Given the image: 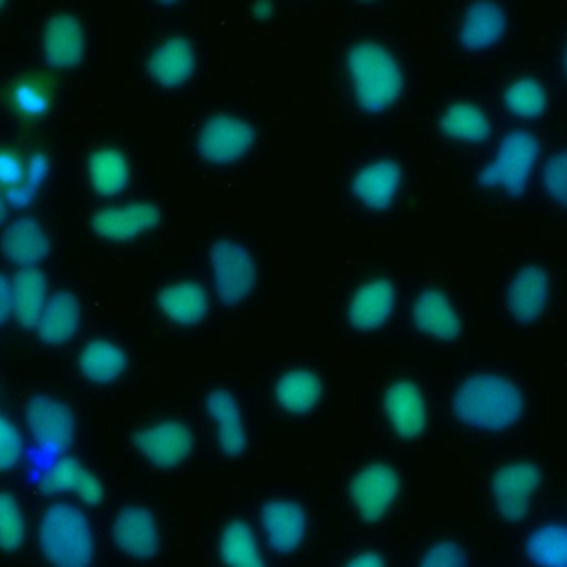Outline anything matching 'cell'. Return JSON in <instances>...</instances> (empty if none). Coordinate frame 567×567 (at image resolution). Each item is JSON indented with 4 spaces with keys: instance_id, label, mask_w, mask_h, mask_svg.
<instances>
[{
    "instance_id": "1",
    "label": "cell",
    "mask_w": 567,
    "mask_h": 567,
    "mask_svg": "<svg viewBox=\"0 0 567 567\" xmlns=\"http://www.w3.org/2000/svg\"><path fill=\"white\" fill-rule=\"evenodd\" d=\"M456 416L474 427L505 430L523 414L520 390L501 374H474L454 394Z\"/></svg>"
},
{
    "instance_id": "2",
    "label": "cell",
    "mask_w": 567,
    "mask_h": 567,
    "mask_svg": "<svg viewBox=\"0 0 567 567\" xmlns=\"http://www.w3.org/2000/svg\"><path fill=\"white\" fill-rule=\"evenodd\" d=\"M40 549L51 567H91L95 538L89 518L71 503H53L40 518Z\"/></svg>"
},
{
    "instance_id": "3",
    "label": "cell",
    "mask_w": 567,
    "mask_h": 567,
    "mask_svg": "<svg viewBox=\"0 0 567 567\" xmlns=\"http://www.w3.org/2000/svg\"><path fill=\"white\" fill-rule=\"evenodd\" d=\"M348 66L357 100L363 109L381 111L399 97L403 86L401 69L394 55L381 44L361 42L352 47Z\"/></svg>"
},
{
    "instance_id": "4",
    "label": "cell",
    "mask_w": 567,
    "mask_h": 567,
    "mask_svg": "<svg viewBox=\"0 0 567 567\" xmlns=\"http://www.w3.org/2000/svg\"><path fill=\"white\" fill-rule=\"evenodd\" d=\"M538 155V142L527 131H512L503 137L498 153L478 175L483 186H501L520 195Z\"/></svg>"
},
{
    "instance_id": "5",
    "label": "cell",
    "mask_w": 567,
    "mask_h": 567,
    "mask_svg": "<svg viewBox=\"0 0 567 567\" xmlns=\"http://www.w3.org/2000/svg\"><path fill=\"white\" fill-rule=\"evenodd\" d=\"M215 290L221 301H241L255 284V264L250 252L230 239H219L210 248Z\"/></svg>"
},
{
    "instance_id": "6",
    "label": "cell",
    "mask_w": 567,
    "mask_h": 567,
    "mask_svg": "<svg viewBox=\"0 0 567 567\" xmlns=\"http://www.w3.org/2000/svg\"><path fill=\"white\" fill-rule=\"evenodd\" d=\"M540 472L529 461H514L503 465L492 478V496L498 514L505 520H520L532 503Z\"/></svg>"
},
{
    "instance_id": "7",
    "label": "cell",
    "mask_w": 567,
    "mask_h": 567,
    "mask_svg": "<svg viewBox=\"0 0 567 567\" xmlns=\"http://www.w3.org/2000/svg\"><path fill=\"white\" fill-rule=\"evenodd\" d=\"M401 478L388 463L365 465L350 483V496L363 520H379L399 494Z\"/></svg>"
},
{
    "instance_id": "8",
    "label": "cell",
    "mask_w": 567,
    "mask_h": 567,
    "mask_svg": "<svg viewBox=\"0 0 567 567\" xmlns=\"http://www.w3.org/2000/svg\"><path fill=\"white\" fill-rule=\"evenodd\" d=\"M27 425L35 439V443L49 452L64 450L75 434V419L71 410L44 394L33 396L27 403Z\"/></svg>"
},
{
    "instance_id": "9",
    "label": "cell",
    "mask_w": 567,
    "mask_h": 567,
    "mask_svg": "<svg viewBox=\"0 0 567 567\" xmlns=\"http://www.w3.org/2000/svg\"><path fill=\"white\" fill-rule=\"evenodd\" d=\"M113 543L131 558H153L159 549V529L155 516L140 505L122 507L111 525Z\"/></svg>"
},
{
    "instance_id": "10",
    "label": "cell",
    "mask_w": 567,
    "mask_h": 567,
    "mask_svg": "<svg viewBox=\"0 0 567 567\" xmlns=\"http://www.w3.org/2000/svg\"><path fill=\"white\" fill-rule=\"evenodd\" d=\"M135 447L157 467H175L184 463L193 450V434L179 421H162L140 430L133 436Z\"/></svg>"
},
{
    "instance_id": "11",
    "label": "cell",
    "mask_w": 567,
    "mask_h": 567,
    "mask_svg": "<svg viewBox=\"0 0 567 567\" xmlns=\"http://www.w3.org/2000/svg\"><path fill=\"white\" fill-rule=\"evenodd\" d=\"M255 140L252 128L237 117L217 115L208 120L197 137V148L208 162H233L241 157Z\"/></svg>"
},
{
    "instance_id": "12",
    "label": "cell",
    "mask_w": 567,
    "mask_h": 567,
    "mask_svg": "<svg viewBox=\"0 0 567 567\" xmlns=\"http://www.w3.org/2000/svg\"><path fill=\"white\" fill-rule=\"evenodd\" d=\"M157 224H159V208L148 202H133L124 206L102 208L91 219L93 230L113 241L133 239L155 228Z\"/></svg>"
},
{
    "instance_id": "13",
    "label": "cell",
    "mask_w": 567,
    "mask_h": 567,
    "mask_svg": "<svg viewBox=\"0 0 567 567\" xmlns=\"http://www.w3.org/2000/svg\"><path fill=\"white\" fill-rule=\"evenodd\" d=\"M42 53L53 69H71L82 60L84 29L73 13H58L47 22Z\"/></svg>"
},
{
    "instance_id": "14",
    "label": "cell",
    "mask_w": 567,
    "mask_h": 567,
    "mask_svg": "<svg viewBox=\"0 0 567 567\" xmlns=\"http://www.w3.org/2000/svg\"><path fill=\"white\" fill-rule=\"evenodd\" d=\"M261 527L268 545L279 554H288L297 549L306 536V514L297 503L275 498L261 509Z\"/></svg>"
},
{
    "instance_id": "15",
    "label": "cell",
    "mask_w": 567,
    "mask_h": 567,
    "mask_svg": "<svg viewBox=\"0 0 567 567\" xmlns=\"http://www.w3.org/2000/svg\"><path fill=\"white\" fill-rule=\"evenodd\" d=\"M385 414L394 432L403 439H414L425 427V401L412 381H399L385 392Z\"/></svg>"
},
{
    "instance_id": "16",
    "label": "cell",
    "mask_w": 567,
    "mask_h": 567,
    "mask_svg": "<svg viewBox=\"0 0 567 567\" xmlns=\"http://www.w3.org/2000/svg\"><path fill=\"white\" fill-rule=\"evenodd\" d=\"M0 248L11 264H18L22 268H33L38 261L47 257L49 237L35 219L20 217L4 228Z\"/></svg>"
},
{
    "instance_id": "17",
    "label": "cell",
    "mask_w": 567,
    "mask_h": 567,
    "mask_svg": "<svg viewBox=\"0 0 567 567\" xmlns=\"http://www.w3.org/2000/svg\"><path fill=\"white\" fill-rule=\"evenodd\" d=\"M148 71L162 86H179L195 71V49L182 38L164 40L148 58Z\"/></svg>"
},
{
    "instance_id": "18",
    "label": "cell",
    "mask_w": 567,
    "mask_h": 567,
    "mask_svg": "<svg viewBox=\"0 0 567 567\" xmlns=\"http://www.w3.org/2000/svg\"><path fill=\"white\" fill-rule=\"evenodd\" d=\"M206 408H208L210 419L217 425V441H219L221 452L226 456L244 454V450H246V430H244L241 412L237 408L235 396L228 390L217 388L208 394Z\"/></svg>"
},
{
    "instance_id": "19",
    "label": "cell",
    "mask_w": 567,
    "mask_h": 567,
    "mask_svg": "<svg viewBox=\"0 0 567 567\" xmlns=\"http://www.w3.org/2000/svg\"><path fill=\"white\" fill-rule=\"evenodd\" d=\"M547 297L549 281L545 270H540L538 266H527L512 279L507 290V306L516 319L529 321L543 312Z\"/></svg>"
},
{
    "instance_id": "20",
    "label": "cell",
    "mask_w": 567,
    "mask_h": 567,
    "mask_svg": "<svg viewBox=\"0 0 567 567\" xmlns=\"http://www.w3.org/2000/svg\"><path fill=\"white\" fill-rule=\"evenodd\" d=\"M394 288L388 279H374L361 286L350 301V321L359 330H377L392 312Z\"/></svg>"
},
{
    "instance_id": "21",
    "label": "cell",
    "mask_w": 567,
    "mask_h": 567,
    "mask_svg": "<svg viewBox=\"0 0 567 567\" xmlns=\"http://www.w3.org/2000/svg\"><path fill=\"white\" fill-rule=\"evenodd\" d=\"M157 306L171 321L190 326L208 312V295L197 281H177L159 290Z\"/></svg>"
},
{
    "instance_id": "22",
    "label": "cell",
    "mask_w": 567,
    "mask_h": 567,
    "mask_svg": "<svg viewBox=\"0 0 567 567\" xmlns=\"http://www.w3.org/2000/svg\"><path fill=\"white\" fill-rule=\"evenodd\" d=\"M401 184V168L390 162H372L361 168L352 182L354 195L370 208H385Z\"/></svg>"
},
{
    "instance_id": "23",
    "label": "cell",
    "mask_w": 567,
    "mask_h": 567,
    "mask_svg": "<svg viewBox=\"0 0 567 567\" xmlns=\"http://www.w3.org/2000/svg\"><path fill=\"white\" fill-rule=\"evenodd\" d=\"M505 11L494 2H474L461 22L458 38L465 49L478 51L494 44L505 31Z\"/></svg>"
},
{
    "instance_id": "24",
    "label": "cell",
    "mask_w": 567,
    "mask_h": 567,
    "mask_svg": "<svg viewBox=\"0 0 567 567\" xmlns=\"http://www.w3.org/2000/svg\"><path fill=\"white\" fill-rule=\"evenodd\" d=\"M13 317L22 328H35L47 306V277L40 268H20L13 279Z\"/></svg>"
},
{
    "instance_id": "25",
    "label": "cell",
    "mask_w": 567,
    "mask_h": 567,
    "mask_svg": "<svg viewBox=\"0 0 567 567\" xmlns=\"http://www.w3.org/2000/svg\"><path fill=\"white\" fill-rule=\"evenodd\" d=\"M414 323L432 337L454 339L461 332L458 315L452 310L447 297L434 288H427L419 295L414 303Z\"/></svg>"
},
{
    "instance_id": "26",
    "label": "cell",
    "mask_w": 567,
    "mask_h": 567,
    "mask_svg": "<svg viewBox=\"0 0 567 567\" xmlns=\"http://www.w3.org/2000/svg\"><path fill=\"white\" fill-rule=\"evenodd\" d=\"M78 323H80L78 299L71 292L60 290L51 299H47V306L40 315L35 330L44 343L58 346V343H64L78 330Z\"/></svg>"
},
{
    "instance_id": "27",
    "label": "cell",
    "mask_w": 567,
    "mask_h": 567,
    "mask_svg": "<svg viewBox=\"0 0 567 567\" xmlns=\"http://www.w3.org/2000/svg\"><path fill=\"white\" fill-rule=\"evenodd\" d=\"M80 372L93 383H111L126 368V354L120 346L106 339L89 341L78 357Z\"/></svg>"
},
{
    "instance_id": "28",
    "label": "cell",
    "mask_w": 567,
    "mask_h": 567,
    "mask_svg": "<svg viewBox=\"0 0 567 567\" xmlns=\"http://www.w3.org/2000/svg\"><path fill=\"white\" fill-rule=\"evenodd\" d=\"M219 556L226 567H266L255 532L244 520H230L221 529Z\"/></svg>"
},
{
    "instance_id": "29",
    "label": "cell",
    "mask_w": 567,
    "mask_h": 567,
    "mask_svg": "<svg viewBox=\"0 0 567 567\" xmlns=\"http://www.w3.org/2000/svg\"><path fill=\"white\" fill-rule=\"evenodd\" d=\"M128 162L115 148H100L89 157V182L91 188L104 197L122 193L128 184Z\"/></svg>"
},
{
    "instance_id": "30",
    "label": "cell",
    "mask_w": 567,
    "mask_h": 567,
    "mask_svg": "<svg viewBox=\"0 0 567 567\" xmlns=\"http://www.w3.org/2000/svg\"><path fill=\"white\" fill-rule=\"evenodd\" d=\"M525 551L536 567H567V525L547 523L536 527L525 543Z\"/></svg>"
},
{
    "instance_id": "31",
    "label": "cell",
    "mask_w": 567,
    "mask_h": 567,
    "mask_svg": "<svg viewBox=\"0 0 567 567\" xmlns=\"http://www.w3.org/2000/svg\"><path fill=\"white\" fill-rule=\"evenodd\" d=\"M275 396L281 408L288 412H306L310 410L321 396V381L317 374L308 370H292L286 372L275 388Z\"/></svg>"
},
{
    "instance_id": "32",
    "label": "cell",
    "mask_w": 567,
    "mask_h": 567,
    "mask_svg": "<svg viewBox=\"0 0 567 567\" xmlns=\"http://www.w3.org/2000/svg\"><path fill=\"white\" fill-rule=\"evenodd\" d=\"M441 128L445 135L463 142H483L489 135V120L487 115L467 102L452 104L443 117Z\"/></svg>"
},
{
    "instance_id": "33",
    "label": "cell",
    "mask_w": 567,
    "mask_h": 567,
    "mask_svg": "<svg viewBox=\"0 0 567 567\" xmlns=\"http://www.w3.org/2000/svg\"><path fill=\"white\" fill-rule=\"evenodd\" d=\"M505 106L520 117H536L545 111L547 106V93L545 86L540 82H536L534 78H523L512 82L505 89Z\"/></svg>"
},
{
    "instance_id": "34",
    "label": "cell",
    "mask_w": 567,
    "mask_h": 567,
    "mask_svg": "<svg viewBox=\"0 0 567 567\" xmlns=\"http://www.w3.org/2000/svg\"><path fill=\"white\" fill-rule=\"evenodd\" d=\"M27 536L24 514L20 503L9 494L0 492V549L16 551L22 547Z\"/></svg>"
},
{
    "instance_id": "35",
    "label": "cell",
    "mask_w": 567,
    "mask_h": 567,
    "mask_svg": "<svg viewBox=\"0 0 567 567\" xmlns=\"http://www.w3.org/2000/svg\"><path fill=\"white\" fill-rule=\"evenodd\" d=\"M11 104L24 117H40L51 106V93L40 80H22L11 89Z\"/></svg>"
},
{
    "instance_id": "36",
    "label": "cell",
    "mask_w": 567,
    "mask_h": 567,
    "mask_svg": "<svg viewBox=\"0 0 567 567\" xmlns=\"http://www.w3.org/2000/svg\"><path fill=\"white\" fill-rule=\"evenodd\" d=\"M86 470L80 465L78 458H60L58 463H53L44 476L40 478V489L44 494H66V492H75L78 483L82 478Z\"/></svg>"
},
{
    "instance_id": "37",
    "label": "cell",
    "mask_w": 567,
    "mask_h": 567,
    "mask_svg": "<svg viewBox=\"0 0 567 567\" xmlns=\"http://www.w3.org/2000/svg\"><path fill=\"white\" fill-rule=\"evenodd\" d=\"M47 173H49V159H47V155H44V153H33L31 159H29V164H27L24 182H22L18 188H13V190L7 193V195H9V202H13V204H18V206L29 204V202L33 199L35 190L40 188V184L44 182Z\"/></svg>"
},
{
    "instance_id": "38",
    "label": "cell",
    "mask_w": 567,
    "mask_h": 567,
    "mask_svg": "<svg viewBox=\"0 0 567 567\" xmlns=\"http://www.w3.org/2000/svg\"><path fill=\"white\" fill-rule=\"evenodd\" d=\"M543 184L547 195L567 208V148L556 153L543 171Z\"/></svg>"
},
{
    "instance_id": "39",
    "label": "cell",
    "mask_w": 567,
    "mask_h": 567,
    "mask_svg": "<svg viewBox=\"0 0 567 567\" xmlns=\"http://www.w3.org/2000/svg\"><path fill=\"white\" fill-rule=\"evenodd\" d=\"M419 567H467V558L458 543L439 540L425 549Z\"/></svg>"
},
{
    "instance_id": "40",
    "label": "cell",
    "mask_w": 567,
    "mask_h": 567,
    "mask_svg": "<svg viewBox=\"0 0 567 567\" xmlns=\"http://www.w3.org/2000/svg\"><path fill=\"white\" fill-rule=\"evenodd\" d=\"M22 456V436L18 427L0 414V472L11 470Z\"/></svg>"
},
{
    "instance_id": "41",
    "label": "cell",
    "mask_w": 567,
    "mask_h": 567,
    "mask_svg": "<svg viewBox=\"0 0 567 567\" xmlns=\"http://www.w3.org/2000/svg\"><path fill=\"white\" fill-rule=\"evenodd\" d=\"M24 175L27 166L22 164L20 155H16L13 151H0V186L13 190L24 182Z\"/></svg>"
},
{
    "instance_id": "42",
    "label": "cell",
    "mask_w": 567,
    "mask_h": 567,
    "mask_svg": "<svg viewBox=\"0 0 567 567\" xmlns=\"http://www.w3.org/2000/svg\"><path fill=\"white\" fill-rule=\"evenodd\" d=\"M75 494H78L86 505H97V503H102V498H104V485H102V481H100L95 474L84 472L82 478H80V483H78Z\"/></svg>"
},
{
    "instance_id": "43",
    "label": "cell",
    "mask_w": 567,
    "mask_h": 567,
    "mask_svg": "<svg viewBox=\"0 0 567 567\" xmlns=\"http://www.w3.org/2000/svg\"><path fill=\"white\" fill-rule=\"evenodd\" d=\"M13 315V284L7 275L0 272V326Z\"/></svg>"
},
{
    "instance_id": "44",
    "label": "cell",
    "mask_w": 567,
    "mask_h": 567,
    "mask_svg": "<svg viewBox=\"0 0 567 567\" xmlns=\"http://www.w3.org/2000/svg\"><path fill=\"white\" fill-rule=\"evenodd\" d=\"M346 567H385V563L377 551H361L352 556Z\"/></svg>"
},
{
    "instance_id": "45",
    "label": "cell",
    "mask_w": 567,
    "mask_h": 567,
    "mask_svg": "<svg viewBox=\"0 0 567 567\" xmlns=\"http://www.w3.org/2000/svg\"><path fill=\"white\" fill-rule=\"evenodd\" d=\"M272 11V4H252V13L259 18H268Z\"/></svg>"
},
{
    "instance_id": "46",
    "label": "cell",
    "mask_w": 567,
    "mask_h": 567,
    "mask_svg": "<svg viewBox=\"0 0 567 567\" xmlns=\"http://www.w3.org/2000/svg\"><path fill=\"white\" fill-rule=\"evenodd\" d=\"M4 215H7V204H4V199L0 197V221L4 219Z\"/></svg>"
},
{
    "instance_id": "47",
    "label": "cell",
    "mask_w": 567,
    "mask_h": 567,
    "mask_svg": "<svg viewBox=\"0 0 567 567\" xmlns=\"http://www.w3.org/2000/svg\"><path fill=\"white\" fill-rule=\"evenodd\" d=\"M565 71H567V51H565Z\"/></svg>"
},
{
    "instance_id": "48",
    "label": "cell",
    "mask_w": 567,
    "mask_h": 567,
    "mask_svg": "<svg viewBox=\"0 0 567 567\" xmlns=\"http://www.w3.org/2000/svg\"><path fill=\"white\" fill-rule=\"evenodd\" d=\"M0 9H2V2H0Z\"/></svg>"
}]
</instances>
